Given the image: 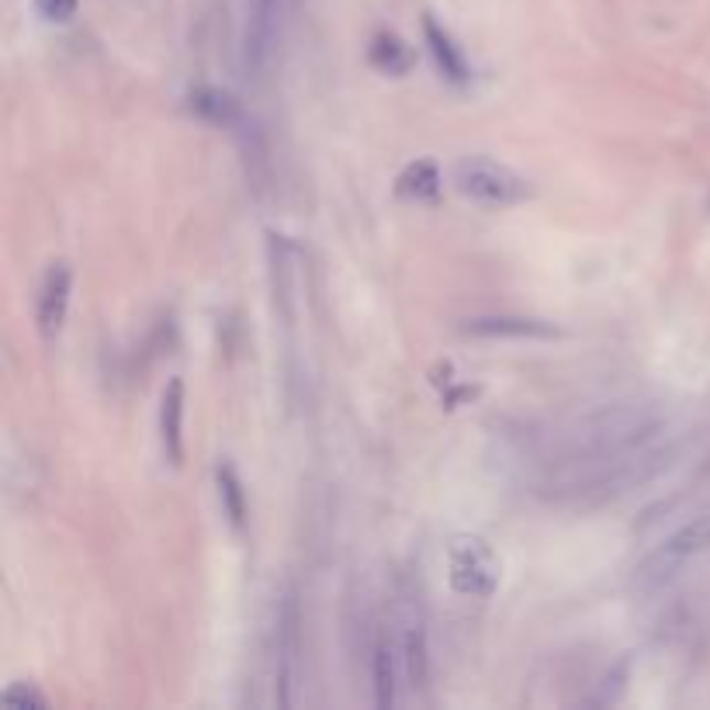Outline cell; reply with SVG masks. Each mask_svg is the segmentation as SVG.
<instances>
[{"label":"cell","mask_w":710,"mask_h":710,"mask_svg":"<svg viewBox=\"0 0 710 710\" xmlns=\"http://www.w3.org/2000/svg\"><path fill=\"white\" fill-rule=\"evenodd\" d=\"M455 192L482 208H513L534 198V184L492 156H461L451 167Z\"/></svg>","instance_id":"6da1fadb"},{"label":"cell","mask_w":710,"mask_h":710,"mask_svg":"<svg viewBox=\"0 0 710 710\" xmlns=\"http://www.w3.org/2000/svg\"><path fill=\"white\" fill-rule=\"evenodd\" d=\"M503 565L489 548V540L476 534H458L447 544V579L458 597L468 600H489L500 589Z\"/></svg>","instance_id":"7a4b0ae2"},{"label":"cell","mask_w":710,"mask_h":710,"mask_svg":"<svg viewBox=\"0 0 710 710\" xmlns=\"http://www.w3.org/2000/svg\"><path fill=\"white\" fill-rule=\"evenodd\" d=\"M281 14L284 0H247V21H243V66L247 74H264L274 45L281 35Z\"/></svg>","instance_id":"3957f363"},{"label":"cell","mask_w":710,"mask_h":710,"mask_svg":"<svg viewBox=\"0 0 710 710\" xmlns=\"http://www.w3.org/2000/svg\"><path fill=\"white\" fill-rule=\"evenodd\" d=\"M69 292H74V267L66 260H53L42 274L39 284V298H35V323L39 334L45 340H53L63 334L66 309H69Z\"/></svg>","instance_id":"277c9868"},{"label":"cell","mask_w":710,"mask_h":710,"mask_svg":"<svg viewBox=\"0 0 710 710\" xmlns=\"http://www.w3.org/2000/svg\"><path fill=\"white\" fill-rule=\"evenodd\" d=\"M302 613L295 593L284 597L281 613H277V703L292 707L295 693L292 686L298 679V655H302Z\"/></svg>","instance_id":"5b68a950"},{"label":"cell","mask_w":710,"mask_h":710,"mask_svg":"<svg viewBox=\"0 0 710 710\" xmlns=\"http://www.w3.org/2000/svg\"><path fill=\"white\" fill-rule=\"evenodd\" d=\"M423 39L430 45V56L440 69V77L455 87H468L471 84V66L461 53V45L455 42V35L447 32L434 14H423Z\"/></svg>","instance_id":"8992f818"},{"label":"cell","mask_w":710,"mask_h":710,"mask_svg":"<svg viewBox=\"0 0 710 710\" xmlns=\"http://www.w3.org/2000/svg\"><path fill=\"white\" fill-rule=\"evenodd\" d=\"M160 440L163 455L177 468L184 461V382L171 378L160 398Z\"/></svg>","instance_id":"52a82bcc"},{"label":"cell","mask_w":710,"mask_h":710,"mask_svg":"<svg viewBox=\"0 0 710 710\" xmlns=\"http://www.w3.org/2000/svg\"><path fill=\"white\" fill-rule=\"evenodd\" d=\"M440 187H444L440 167L430 156L406 163L395 177V195L406 198V201H416V205H434L440 198Z\"/></svg>","instance_id":"ba28073f"},{"label":"cell","mask_w":710,"mask_h":710,"mask_svg":"<svg viewBox=\"0 0 710 710\" xmlns=\"http://www.w3.org/2000/svg\"><path fill=\"white\" fill-rule=\"evenodd\" d=\"M707 548H710V513L697 516L693 524H686L682 531H676L666 540V548H662L652 561H658L662 572H666V568H673V565L686 561V558H693V555H700Z\"/></svg>","instance_id":"9c48e42d"},{"label":"cell","mask_w":710,"mask_h":710,"mask_svg":"<svg viewBox=\"0 0 710 710\" xmlns=\"http://www.w3.org/2000/svg\"><path fill=\"white\" fill-rule=\"evenodd\" d=\"M398 648H402V662H406V676L413 686H423L426 682V627H423V618L416 610H406L398 621Z\"/></svg>","instance_id":"30bf717a"},{"label":"cell","mask_w":710,"mask_h":710,"mask_svg":"<svg viewBox=\"0 0 710 710\" xmlns=\"http://www.w3.org/2000/svg\"><path fill=\"white\" fill-rule=\"evenodd\" d=\"M368 59H371L374 69H382V74H389V77H402V74H409V69L416 66V53L395 32H378L371 39Z\"/></svg>","instance_id":"8fae6325"},{"label":"cell","mask_w":710,"mask_h":710,"mask_svg":"<svg viewBox=\"0 0 710 710\" xmlns=\"http://www.w3.org/2000/svg\"><path fill=\"white\" fill-rule=\"evenodd\" d=\"M192 111L198 114V118H205V122H211V125H236L243 118V111H240V101L232 98L229 90H219V87H198V90H192Z\"/></svg>","instance_id":"7c38bea8"},{"label":"cell","mask_w":710,"mask_h":710,"mask_svg":"<svg viewBox=\"0 0 710 710\" xmlns=\"http://www.w3.org/2000/svg\"><path fill=\"white\" fill-rule=\"evenodd\" d=\"M465 334L476 337H555L558 329L540 323V319H510V316H492V319H468Z\"/></svg>","instance_id":"4fadbf2b"},{"label":"cell","mask_w":710,"mask_h":710,"mask_svg":"<svg viewBox=\"0 0 710 710\" xmlns=\"http://www.w3.org/2000/svg\"><path fill=\"white\" fill-rule=\"evenodd\" d=\"M216 485H219V503H222V513L229 516V524L236 531H243V524H247V492H243V482H240V476H236V468L229 461H219Z\"/></svg>","instance_id":"5bb4252c"},{"label":"cell","mask_w":710,"mask_h":710,"mask_svg":"<svg viewBox=\"0 0 710 710\" xmlns=\"http://www.w3.org/2000/svg\"><path fill=\"white\" fill-rule=\"evenodd\" d=\"M374 703L382 710L395 703V655L389 642H378L374 648Z\"/></svg>","instance_id":"9a60e30c"},{"label":"cell","mask_w":710,"mask_h":710,"mask_svg":"<svg viewBox=\"0 0 710 710\" xmlns=\"http://www.w3.org/2000/svg\"><path fill=\"white\" fill-rule=\"evenodd\" d=\"M0 700H4L8 707H18V710H45L50 707V697H45L35 682H11Z\"/></svg>","instance_id":"2e32d148"},{"label":"cell","mask_w":710,"mask_h":710,"mask_svg":"<svg viewBox=\"0 0 710 710\" xmlns=\"http://www.w3.org/2000/svg\"><path fill=\"white\" fill-rule=\"evenodd\" d=\"M80 0H35V11L45 18V21H69L77 14Z\"/></svg>","instance_id":"e0dca14e"}]
</instances>
